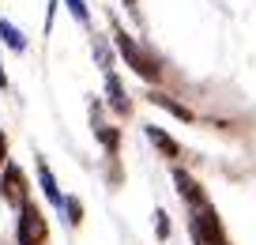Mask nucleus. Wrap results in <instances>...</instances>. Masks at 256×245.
<instances>
[{"label":"nucleus","instance_id":"obj_6","mask_svg":"<svg viewBox=\"0 0 256 245\" xmlns=\"http://www.w3.org/2000/svg\"><path fill=\"white\" fill-rule=\"evenodd\" d=\"M106 98H110V110L120 113V117H128L132 113V102H128L124 87H120V79L113 76V72H106Z\"/></svg>","mask_w":256,"mask_h":245},{"label":"nucleus","instance_id":"obj_14","mask_svg":"<svg viewBox=\"0 0 256 245\" xmlns=\"http://www.w3.org/2000/svg\"><path fill=\"white\" fill-rule=\"evenodd\" d=\"M94 57H98V64H102L106 72H110V64H113V57H110V49H106V42H94Z\"/></svg>","mask_w":256,"mask_h":245},{"label":"nucleus","instance_id":"obj_7","mask_svg":"<svg viewBox=\"0 0 256 245\" xmlns=\"http://www.w3.org/2000/svg\"><path fill=\"white\" fill-rule=\"evenodd\" d=\"M147 140H151L166 158H177V155H181V143H177L174 136L166 132V128H158V125H147Z\"/></svg>","mask_w":256,"mask_h":245},{"label":"nucleus","instance_id":"obj_1","mask_svg":"<svg viewBox=\"0 0 256 245\" xmlns=\"http://www.w3.org/2000/svg\"><path fill=\"white\" fill-rule=\"evenodd\" d=\"M188 230H192V241H196V245H230L222 222H218V211H215L211 204H204V207H196V211H192Z\"/></svg>","mask_w":256,"mask_h":245},{"label":"nucleus","instance_id":"obj_18","mask_svg":"<svg viewBox=\"0 0 256 245\" xmlns=\"http://www.w3.org/2000/svg\"><path fill=\"white\" fill-rule=\"evenodd\" d=\"M128 4H136V0H128Z\"/></svg>","mask_w":256,"mask_h":245},{"label":"nucleus","instance_id":"obj_12","mask_svg":"<svg viewBox=\"0 0 256 245\" xmlns=\"http://www.w3.org/2000/svg\"><path fill=\"white\" fill-rule=\"evenodd\" d=\"M60 211L68 215V226H80V222H83V204H80V196H64Z\"/></svg>","mask_w":256,"mask_h":245},{"label":"nucleus","instance_id":"obj_4","mask_svg":"<svg viewBox=\"0 0 256 245\" xmlns=\"http://www.w3.org/2000/svg\"><path fill=\"white\" fill-rule=\"evenodd\" d=\"M0 196L8 200V204H23L26 200V177L23 170L16 166V162H4V170H0Z\"/></svg>","mask_w":256,"mask_h":245},{"label":"nucleus","instance_id":"obj_16","mask_svg":"<svg viewBox=\"0 0 256 245\" xmlns=\"http://www.w3.org/2000/svg\"><path fill=\"white\" fill-rule=\"evenodd\" d=\"M4 162H8V136H4V128H0V170H4Z\"/></svg>","mask_w":256,"mask_h":245},{"label":"nucleus","instance_id":"obj_2","mask_svg":"<svg viewBox=\"0 0 256 245\" xmlns=\"http://www.w3.org/2000/svg\"><path fill=\"white\" fill-rule=\"evenodd\" d=\"M46 237H49V222L42 215V207L23 200L19 204V219H16V241L19 245H42Z\"/></svg>","mask_w":256,"mask_h":245},{"label":"nucleus","instance_id":"obj_10","mask_svg":"<svg viewBox=\"0 0 256 245\" xmlns=\"http://www.w3.org/2000/svg\"><path fill=\"white\" fill-rule=\"evenodd\" d=\"M0 38H4V46H8V49H16V53H23V49H26V34L19 31L16 23H8V19H0Z\"/></svg>","mask_w":256,"mask_h":245},{"label":"nucleus","instance_id":"obj_8","mask_svg":"<svg viewBox=\"0 0 256 245\" xmlns=\"http://www.w3.org/2000/svg\"><path fill=\"white\" fill-rule=\"evenodd\" d=\"M38 185H42V192H46V200H49L53 207H60V204H64V192L56 189V177H53V170H49L46 162H42V158H38Z\"/></svg>","mask_w":256,"mask_h":245},{"label":"nucleus","instance_id":"obj_13","mask_svg":"<svg viewBox=\"0 0 256 245\" xmlns=\"http://www.w3.org/2000/svg\"><path fill=\"white\" fill-rule=\"evenodd\" d=\"M64 4H68V12H72V16L80 19L83 27L90 23V12H87V4H83V0H64Z\"/></svg>","mask_w":256,"mask_h":245},{"label":"nucleus","instance_id":"obj_11","mask_svg":"<svg viewBox=\"0 0 256 245\" xmlns=\"http://www.w3.org/2000/svg\"><path fill=\"white\" fill-rule=\"evenodd\" d=\"M94 136H98V143H102L110 155H117V147H120V132L113 125H102V121L94 117Z\"/></svg>","mask_w":256,"mask_h":245},{"label":"nucleus","instance_id":"obj_17","mask_svg":"<svg viewBox=\"0 0 256 245\" xmlns=\"http://www.w3.org/2000/svg\"><path fill=\"white\" fill-rule=\"evenodd\" d=\"M4 87H8V76H4V68H0V91H4Z\"/></svg>","mask_w":256,"mask_h":245},{"label":"nucleus","instance_id":"obj_3","mask_svg":"<svg viewBox=\"0 0 256 245\" xmlns=\"http://www.w3.org/2000/svg\"><path fill=\"white\" fill-rule=\"evenodd\" d=\"M113 38H117V53L128 61V68L136 72L140 79H147V83H154V79H158V64H154V57H147L144 49L136 46V38H132V34H124V31L117 27V34H113Z\"/></svg>","mask_w":256,"mask_h":245},{"label":"nucleus","instance_id":"obj_5","mask_svg":"<svg viewBox=\"0 0 256 245\" xmlns=\"http://www.w3.org/2000/svg\"><path fill=\"white\" fill-rule=\"evenodd\" d=\"M174 185H177V192H181V200H188V207L196 211V207H204V204H211L208 196H204V189L196 181H192L184 170H174Z\"/></svg>","mask_w":256,"mask_h":245},{"label":"nucleus","instance_id":"obj_9","mask_svg":"<svg viewBox=\"0 0 256 245\" xmlns=\"http://www.w3.org/2000/svg\"><path fill=\"white\" fill-rule=\"evenodd\" d=\"M147 98H151V106H162V110H166V113H174L177 121H192V110H188V106L174 102V98H170V95H162V91H151V95H147Z\"/></svg>","mask_w":256,"mask_h":245},{"label":"nucleus","instance_id":"obj_15","mask_svg":"<svg viewBox=\"0 0 256 245\" xmlns=\"http://www.w3.org/2000/svg\"><path fill=\"white\" fill-rule=\"evenodd\" d=\"M154 219H158V237H170V222H166V211H154Z\"/></svg>","mask_w":256,"mask_h":245}]
</instances>
